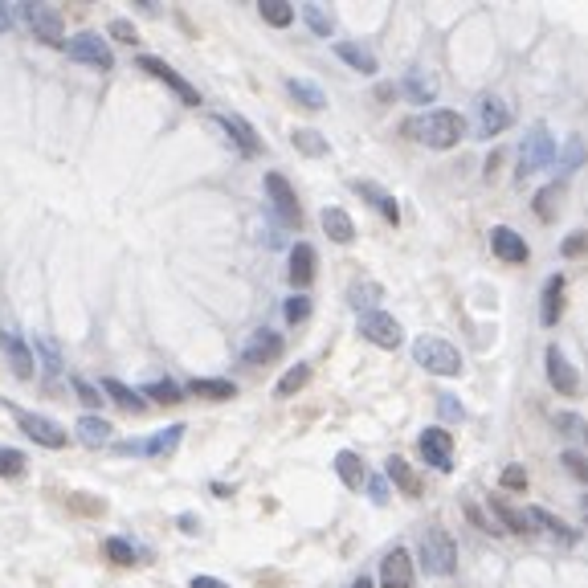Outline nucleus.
<instances>
[{
    "label": "nucleus",
    "mask_w": 588,
    "mask_h": 588,
    "mask_svg": "<svg viewBox=\"0 0 588 588\" xmlns=\"http://www.w3.org/2000/svg\"><path fill=\"white\" fill-rule=\"evenodd\" d=\"M401 131H405L409 139H417V144L445 152V147H454V144H462V139H466V119H462L458 111L437 107V111H425V115L405 119V127H401Z\"/></svg>",
    "instance_id": "f257e3e1"
},
{
    "label": "nucleus",
    "mask_w": 588,
    "mask_h": 588,
    "mask_svg": "<svg viewBox=\"0 0 588 588\" xmlns=\"http://www.w3.org/2000/svg\"><path fill=\"white\" fill-rule=\"evenodd\" d=\"M421 568L429 576H450L458 568V543L450 540L445 528H425L421 535Z\"/></svg>",
    "instance_id": "f03ea898"
},
{
    "label": "nucleus",
    "mask_w": 588,
    "mask_h": 588,
    "mask_svg": "<svg viewBox=\"0 0 588 588\" xmlns=\"http://www.w3.org/2000/svg\"><path fill=\"white\" fill-rule=\"evenodd\" d=\"M412 359H417L425 372H433V376H462L458 347L445 344V339H437V336H421L417 344H412Z\"/></svg>",
    "instance_id": "7ed1b4c3"
},
{
    "label": "nucleus",
    "mask_w": 588,
    "mask_h": 588,
    "mask_svg": "<svg viewBox=\"0 0 588 588\" xmlns=\"http://www.w3.org/2000/svg\"><path fill=\"white\" fill-rule=\"evenodd\" d=\"M8 412H13V421L21 425V433L29 437V442L46 445V450H66L69 433L58 425V421L41 417V412H29V409H21V405H8Z\"/></svg>",
    "instance_id": "20e7f679"
},
{
    "label": "nucleus",
    "mask_w": 588,
    "mask_h": 588,
    "mask_svg": "<svg viewBox=\"0 0 588 588\" xmlns=\"http://www.w3.org/2000/svg\"><path fill=\"white\" fill-rule=\"evenodd\" d=\"M560 147H556V135H551L543 123H535L531 135L523 139V152H519V180L523 176H535L540 168H548V164H556Z\"/></svg>",
    "instance_id": "39448f33"
},
{
    "label": "nucleus",
    "mask_w": 588,
    "mask_h": 588,
    "mask_svg": "<svg viewBox=\"0 0 588 588\" xmlns=\"http://www.w3.org/2000/svg\"><path fill=\"white\" fill-rule=\"evenodd\" d=\"M66 54L74 61H82V66H94V69H115V54H111L107 37H99V33H78V37L66 41Z\"/></svg>",
    "instance_id": "423d86ee"
},
{
    "label": "nucleus",
    "mask_w": 588,
    "mask_h": 588,
    "mask_svg": "<svg viewBox=\"0 0 588 588\" xmlns=\"http://www.w3.org/2000/svg\"><path fill=\"white\" fill-rule=\"evenodd\" d=\"M359 336H364L368 344H376V347H384V352H392V347H401L405 331H401V323L392 319V315L368 311V315H359Z\"/></svg>",
    "instance_id": "0eeeda50"
},
{
    "label": "nucleus",
    "mask_w": 588,
    "mask_h": 588,
    "mask_svg": "<svg viewBox=\"0 0 588 588\" xmlns=\"http://www.w3.org/2000/svg\"><path fill=\"white\" fill-rule=\"evenodd\" d=\"M266 192H270V205H274V213L283 217V225L298 230V225H303V205H298L291 180H286L283 172H266Z\"/></svg>",
    "instance_id": "6e6552de"
},
{
    "label": "nucleus",
    "mask_w": 588,
    "mask_h": 588,
    "mask_svg": "<svg viewBox=\"0 0 588 588\" xmlns=\"http://www.w3.org/2000/svg\"><path fill=\"white\" fill-rule=\"evenodd\" d=\"M180 437H184V425H168V429H160L155 437H139V442H119L115 445V454H139V458H168L172 450L180 445Z\"/></svg>",
    "instance_id": "1a4fd4ad"
},
{
    "label": "nucleus",
    "mask_w": 588,
    "mask_h": 588,
    "mask_svg": "<svg viewBox=\"0 0 588 588\" xmlns=\"http://www.w3.org/2000/svg\"><path fill=\"white\" fill-rule=\"evenodd\" d=\"M25 25L33 29V37H41L46 46H66V25H61V13L49 5H25Z\"/></svg>",
    "instance_id": "9d476101"
},
{
    "label": "nucleus",
    "mask_w": 588,
    "mask_h": 588,
    "mask_svg": "<svg viewBox=\"0 0 588 588\" xmlns=\"http://www.w3.org/2000/svg\"><path fill=\"white\" fill-rule=\"evenodd\" d=\"M135 69H144V74H152V78H160L164 86H172V91L180 94V102L184 107H200V94H197V86H188L184 78L176 74V69L168 66L164 58H152V54H139V61H135Z\"/></svg>",
    "instance_id": "9b49d317"
},
{
    "label": "nucleus",
    "mask_w": 588,
    "mask_h": 588,
    "mask_svg": "<svg viewBox=\"0 0 588 588\" xmlns=\"http://www.w3.org/2000/svg\"><path fill=\"white\" fill-rule=\"evenodd\" d=\"M417 450H421V458H425L433 470H442V474L454 470V437H450V429H442V425L425 429V433H421V442H417Z\"/></svg>",
    "instance_id": "f8f14e48"
},
{
    "label": "nucleus",
    "mask_w": 588,
    "mask_h": 588,
    "mask_svg": "<svg viewBox=\"0 0 588 588\" xmlns=\"http://www.w3.org/2000/svg\"><path fill=\"white\" fill-rule=\"evenodd\" d=\"M283 336L278 331H270V327H262V331H253L250 339L241 344V364H253V368H262V364H274L278 356H283Z\"/></svg>",
    "instance_id": "ddd939ff"
},
{
    "label": "nucleus",
    "mask_w": 588,
    "mask_h": 588,
    "mask_svg": "<svg viewBox=\"0 0 588 588\" xmlns=\"http://www.w3.org/2000/svg\"><path fill=\"white\" fill-rule=\"evenodd\" d=\"M543 364H548V380H551V389H556L560 397H576V392H581V376H576V368L568 364V356L560 352L556 344L543 352Z\"/></svg>",
    "instance_id": "4468645a"
},
{
    "label": "nucleus",
    "mask_w": 588,
    "mask_h": 588,
    "mask_svg": "<svg viewBox=\"0 0 588 588\" xmlns=\"http://www.w3.org/2000/svg\"><path fill=\"white\" fill-rule=\"evenodd\" d=\"M490 250H495V258L507 262V266H523V262L531 258L523 233H515L511 225H495V230H490Z\"/></svg>",
    "instance_id": "2eb2a0df"
},
{
    "label": "nucleus",
    "mask_w": 588,
    "mask_h": 588,
    "mask_svg": "<svg viewBox=\"0 0 588 588\" xmlns=\"http://www.w3.org/2000/svg\"><path fill=\"white\" fill-rule=\"evenodd\" d=\"M478 127H482V135H503L507 127H511V107H507L498 94H482L478 99Z\"/></svg>",
    "instance_id": "dca6fc26"
},
{
    "label": "nucleus",
    "mask_w": 588,
    "mask_h": 588,
    "mask_svg": "<svg viewBox=\"0 0 588 588\" xmlns=\"http://www.w3.org/2000/svg\"><path fill=\"white\" fill-rule=\"evenodd\" d=\"M213 123L225 131V135L233 139L237 152H241V155H262V139H258V131H253L241 115H213Z\"/></svg>",
    "instance_id": "f3484780"
},
{
    "label": "nucleus",
    "mask_w": 588,
    "mask_h": 588,
    "mask_svg": "<svg viewBox=\"0 0 588 588\" xmlns=\"http://www.w3.org/2000/svg\"><path fill=\"white\" fill-rule=\"evenodd\" d=\"M352 192H356V197H364L368 205H372L389 225H401V205L392 200V192L380 188V184H372V180H352Z\"/></svg>",
    "instance_id": "a211bd4d"
},
{
    "label": "nucleus",
    "mask_w": 588,
    "mask_h": 588,
    "mask_svg": "<svg viewBox=\"0 0 588 588\" xmlns=\"http://www.w3.org/2000/svg\"><path fill=\"white\" fill-rule=\"evenodd\" d=\"M380 588H412V556L405 548H392L380 564Z\"/></svg>",
    "instance_id": "6ab92c4d"
},
{
    "label": "nucleus",
    "mask_w": 588,
    "mask_h": 588,
    "mask_svg": "<svg viewBox=\"0 0 588 588\" xmlns=\"http://www.w3.org/2000/svg\"><path fill=\"white\" fill-rule=\"evenodd\" d=\"M560 315H564V274H551L540 294V323L543 327H556Z\"/></svg>",
    "instance_id": "aec40b11"
},
{
    "label": "nucleus",
    "mask_w": 588,
    "mask_h": 588,
    "mask_svg": "<svg viewBox=\"0 0 588 588\" xmlns=\"http://www.w3.org/2000/svg\"><path fill=\"white\" fill-rule=\"evenodd\" d=\"M0 347H5V359L13 364V372L21 376V380H29L33 376V356H29V347H25V339L16 336L13 327H5L0 331Z\"/></svg>",
    "instance_id": "412c9836"
},
{
    "label": "nucleus",
    "mask_w": 588,
    "mask_h": 588,
    "mask_svg": "<svg viewBox=\"0 0 588 588\" xmlns=\"http://www.w3.org/2000/svg\"><path fill=\"white\" fill-rule=\"evenodd\" d=\"M315 278V245L306 241H294L291 250V286H298V291H306Z\"/></svg>",
    "instance_id": "4be33fe9"
},
{
    "label": "nucleus",
    "mask_w": 588,
    "mask_h": 588,
    "mask_svg": "<svg viewBox=\"0 0 588 588\" xmlns=\"http://www.w3.org/2000/svg\"><path fill=\"white\" fill-rule=\"evenodd\" d=\"M523 519H528V523H540L543 531H548V535H556V540H560V543H568V548H572V543L581 540V535H576L572 528H568L564 519H556V515H551V511H543V507H531V511H523Z\"/></svg>",
    "instance_id": "5701e85b"
},
{
    "label": "nucleus",
    "mask_w": 588,
    "mask_h": 588,
    "mask_svg": "<svg viewBox=\"0 0 588 588\" xmlns=\"http://www.w3.org/2000/svg\"><path fill=\"white\" fill-rule=\"evenodd\" d=\"M74 429H78V442H82L86 450H102V445L111 442V425L102 417H94V412H86Z\"/></svg>",
    "instance_id": "b1692460"
},
{
    "label": "nucleus",
    "mask_w": 588,
    "mask_h": 588,
    "mask_svg": "<svg viewBox=\"0 0 588 588\" xmlns=\"http://www.w3.org/2000/svg\"><path fill=\"white\" fill-rule=\"evenodd\" d=\"M336 58L347 61L359 74H376V54L368 46H359V41H336Z\"/></svg>",
    "instance_id": "393cba45"
},
{
    "label": "nucleus",
    "mask_w": 588,
    "mask_h": 588,
    "mask_svg": "<svg viewBox=\"0 0 588 588\" xmlns=\"http://www.w3.org/2000/svg\"><path fill=\"white\" fill-rule=\"evenodd\" d=\"M286 94H291L298 107H306V111H323V107H327V94H323L315 82H306V78H286Z\"/></svg>",
    "instance_id": "a878e982"
},
{
    "label": "nucleus",
    "mask_w": 588,
    "mask_h": 588,
    "mask_svg": "<svg viewBox=\"0 0 588 588\" xmlns=\"http://www.w3.org/2000/svg\"><path fill=\"white\" fill-rule=\"evenodd\" d=\"M384 474H389V478L397 482V486L405 490L409 498H417V495H421V478H417V474H412V466H409L405 458H401V454H392V458L384 462Z\"/></svg>",
    "instance_id": "bb28decb"
},
{
    "label": "nucleus",
    "mask_w": 588,
    "mask_h": 588,
    "mask_svg": "<svg viewBox=\"0 0 588 588\" xmlns=\"http://www.w3.org/2000/svg\"><path fill=\"white\" fill-rule=\"evenodd\" d=\"M192 397H205V401H233L237 397V384L233 380H213V376H200V380H188Z\"/></svg>",
    "instance_id": "cd10ccee"
},
{
    "label": "nucleus",
    "mask_w": 588,
    "mask_h": 588,
    "mask_svg": "<svg viewBox=\"0 0 588 588\" xmlns=\"http://www.w3.org/2000/svg\"><path fill=\"white\" fill-rule=\"evenodd\" d=\"M323 233H327L331 241L347 245L356 237V225H352V217H347L344 208H323Z\"/></svg>",
    "instance_id": "c85d7f7f"
},
{
    "label": "nucleus",
    "mask_w": 588,
    "mask_h": 588,
    "mask_svg": "<svg viewBox=\"0 0 588 588\" xmlns=\"http://www.w3.org/2000/svg\"><path fill=\"white\" fill-rule=\"evenodd\" d=\"M401 91H405L412 102H433L437 99V82L429 74H421V69H409L405 82H401Z\"/></svg>",
    "instance_id": "c756f323"
},
{
    "label": "nucleus",
    "mask_w": 588,
    "mask_h": 588,
    "mask_svg": "<svg viewBox=\"0 0 588 588\" xmlns=\"http://www.w3.org/2000/svg\"><path fill=\"white\" fill-rule=\"evenodd\" d=\"M336 474L344 478V486H352V490H359V482L368 478L364 462H359V454H352V450H339L336 454Z\"/></svg>",
    "instance_id": "7c9ffc66"
},
{
    "label": "nucleus",
    "mask_w": 588,
    "mask_h": 588,
    "mask_svg": "<svg viewBox=\"0 0 588 588\" xmlns=\"http://www.w3.org/2000/svg\"><path fill=\"white\" fill-rule=\"evenodd\" d=\"M102 556L115 560V564H123V568H131V564H147V551H135L127 540H119V535H111V540L102 543Z\"/></svg>",
    "instance_id": "2f4dec72"
},
{
    "label": "nucleus",
    "mask_w": 588,
    "mask_h": 588,
    "mask_svg": "<svg viewBox=\"0 0 588 588\" xmlns=\"http://www.w3.org/2000/svg\"><path fill=\"white\" fill-rule=\"evenodd\" d=\"M291 144H294L303 155H311V160H319V155H327V152H331L327 139H323L315 127H294V131H291Z\"/></svg>",
    "instance_id": "473e14b6"
},
{
    "label": "nucleus",
    "mask_w": 588,
    "mask_h": 588,
    "mask_svg": "<svg viewBox=\"0 0 588 588\" xmlns=\"http://www.w3.org/2000/svg\"><path fill=\"white\" fill-rule=\"evenodd\" d=\"M102 397H111L123 412H144V409H147V401L139 397V392H131L127 384H119V380H107V384H102Z\"/></svg>",
    "instance_id": "72a5a7b5"
},
{
    "label": "nucleus",
    "mask_w": 588,
    "mask_h": 588,
    "mask_svg": "<svg viewBox=\"0 0 588 588\" xmlns=\"http://www.w3.org/2000/svg\"><path fill=\"white\" fill-rule=\"evenodd\" d=\"M262 21L274 25V29H286L294 21V5H286V0H262Z\"/></svg>",
    "instance_id": "f704fd0d"
},
{
    "label": "nucleus",
    "mask_w": 588,
    "mask_h": 588,
    "mask_svg": "<svg viewBox=\"0 0 588 588\" xmlns=\"http://www.w3.org/2000/svg\"><path fill=\"white\" fill-rule=\"evenodd\" d=\"M303 21L315 29V37H331V33H336V16L319 5H303Z\"/></svg>",
    "instance_id": "c9c22d12"
},
{
    "label": "nucleus",
    "mask_w": 588,
    "mask_h": 588,
    "mask_svg": "<svg viewBox=\"0 0 588 588\" xmlns=\"http://www.w3.org/2000/svg\"><path fill=\"white\" fill-rule=\"evenodd\" d=\"M33 344H37V356H41V368H46V376L54 380V376L61 372V352H58V344L46 336V331H41V336L33 339Z\"/></svg>",
    "instance_id": "e433bc0d"
},
{
    "label": "nucleus",
    "mask_w": 588,
    "mask_h": 588,
    "mask_svg": "<svg viewBox=\"0 0 588 588\" xmlns=\"http://www.w3.org/2000/svg\"><path fill=\"white\" fill-rule=\"evenodd\" d=\"M144 397H152L155 405H176V401H184V389L176 380H152L144 389Z\"/></svg>",
    "instance_id": "4c0bfd02"
},
{
    "label": "nucleus",
    "mask_w": 588,
    "mask_h": 588,
    "mask_svg": "<svg viewBox=\"0 0 588 588\" xmlns=\"http://www.w3.org/2000/svg\"><path fill=\"white\" fill-rule=\"evenodd\" d=\"M380 294H384V291H380L376 283H356L352 291H347V303H352L356 311H364V315H368L376 303H380Z\"/></svg>",
    "instance_id": "58836bf2"
},
{
    "label": "nucleus",
    "mask_w": 588,
    "mask_h": 588,
    "mask_svg": "<svg viewBox=\"0 0 588 588\" xmlns=\"http://www.w3.org/2000/svg\"><path fill=\"white\" fill-rule=\"evenodd\" d=\"M306 380H311V368H306V364H294V368H291V372H286V376H283V380H278V384H274V392H278V397H294V392H298V389H303V384H306Z\"/></svg>",
    "instance_id": "ea45409f"
},
{
    "label": "nucleus",
    "mask_w": 588,
    "mask_h": 588,
    "mask_svg": "<svg viewBox=\"0 0 588 588\" xmlns=\"http://www.w3.org/2000/svg\"><path fill=\"white\" fill-rule=\"evenodd\" d=\"M560 208V184H548V188H540V197H535V217L540 221H551Z\"/></svg>",
    "instance_id": "a19ab883"
},
{
    "label": "nucleus",
    "mask_w": 588,
    "mask_h": 588,
    "mask_svg": "<svg viewBox=\"0 0 588 588\" xmlns=\"http://www.w3.org/2000/svg\"><path fill=\"white\" fill-rule=\"evenodd\" d=\"M25 454L21 450H8V445H0V478H21L25 474Z\"/></svg>",
    "instance_id": "79ce46f5"
},
{
    "label": "nucleus",
    "mask_w": 588,
    "mask_h": 588,
    "mask_svg": "<svg viewBox=\"0 0 588 588\" xmlns=\"http://www.w3.org/2000/svg\"><path fill=\"white\" fill-rule=\"evenodd\" d=\"M581 160H584V144H581V139H568V147H564V160H560V180H564V176H572V172L581 168Z\"/></svg>",
    "instance_id": "37998d69"
},
{
    "label": "nucleus",
    "mask_w": 588,
    "mask_h": 588,
    "mask_svg": "<svg viewBox=\"0 0 588 588\" xmlns=\"http://www.w3.org/2000/svg\"><path fill=\"white\" fill-rule=\"evenodd\" d=\"M490 507H495V515H498V519H503L511 531H519V535H523V531H531V528H528V519H523L519 511H511V507H507L503 498H490Z\"/></svg>",
    "instance_id": "c03bdc74"
},
{
    "label": "nucleus",
    "mask_w": 588,
    "mask_h": 588,
    "mask_svg": "<svg viewBox=\"0 0 588 588\" xmlns=\"http://www.w3.org/2000/svg\"><path fill=\"white\" fill-rule=\"evenodd\" d=\"M556 425L564 429V433L581 437V442L588 445V421H584V417H576V412H556Z\"/></svg>",
    "instance_id": "a18cd8bd"
},
{
    "label": "nucleus",
    "mask_w": 588,
    "mask_h": 588,
    "mask_svg": "<svg viewBox=\"0 0 588 588\" xmlns=\"http://www.w3.org/2000/svg\"><path fill=\"white\" fill-rule=\"evenodd\" d=\"M74 392H78V401H82V405H86V409H99V405H102V401H107V397H102V392H99V389H94V384H91V380H82V376H74Z\"/></svg>",
    "instance_id": "49530a36"
},
{
    "label": "nucleus",
    "mask_w": 588,
    "mask_h": 588,
    "mask_svg": "<svg viewBox=\"0 0 588 588\" xmlns=\"http://www.w3.org/2000/svg\"><path fill=\"white\" fill-rule=\"evenodd\" d=\"M311 315V298L306 294H291L286 298V323H303Z\"/></svg>",
    "instance_id": "de8ad7c7"
},
{
    "label": "nucleus",
    "mask_w": 588,
    "mask_h": 588,
    "mask_svg": "<svg viewBox=\"0 0 588 588\" xmlns=\"http://www.w3.org/2000/svg\"><path fill=\"white\" fill-rule=\"evenodd\" d=\"M560 462H564V470H568V474H576V478H581V482H588V458H584V454L568 450Z\"/></svg>",
    "instance_id": "09e8293b"
},
{
    "label": "nucleus",
    "mask_w": 588,
    "mask_h": 588,
    "mask_svg": "<svg viewBox=\"0 0 588 588\" xmlns=\"http://www.w3.org/2000/svg\"><path fill=\"white\" fill-rule=\"evenodd\" d=\"M503 486L507 490H528V470H523V466H507L503 470Z\"/></svg>",
    "instance_id": "8fccbe9b"
},
{
    "label": "nucleus",
    "mask_w": 588,
    "mask_h": 588,
    "mask_svg": "<svg viewBox=\"0 0 588 588\" xmlns=\"http://www.w3.org/2000/svg\"><path fill=\"white\" fill-rule=\"evenodd\" d=\"M111 33H115V37L123 41V46H135V41H139L135 25H131V21H123V16H119V21H111Z\"/></svg>",
    "instance_id": "3c124183"
},
{
    "label": "nucleus",
    "mask_w": 588,
    "mask_h": 588,
    "mask_svg": "<svg viewBox=\"0 0 588 588\" xmlns=\"http://www.w3.org/2000/svg\"><path fill=\"white\" fill-rule=\"evenodd\" d=\"M437 405H442V417H445V421H462V417H466V409H462L458 401L450 397V392H442V397H437Z\"/></svg>",
    "instance_id": "603ef678"
},
{
    "label": "nucleus",
    "mask_w": 588,
    "mask_h": 588,
    "mask_svg": "<svg viewBox=\"0 0 588 588\" xmlns=\"http://www.w3.org/2000/svg\"><path fill=\"white\" fill-rule=\"evenodd\" d=\"M69 511H82V515H102V503H99V498L74 495V498H69Z\"/></svg>",
    "instance_id": "864d4df0"
},
{
    "label": "nucleus",
    "mask_w": 588,
    "mask_h": 588,
    "mask_svg": "<svg viewBox=\"0 0 588 588\" xmlns=\"http://www.w3.org/2000/svg\"><path fill=\"white\" fill-rule=\"evenodd\" d=\"M368 495H372L376 507H384V503H389V482H384V478H368Z\"/></svg>",
    "instance_id": "5fc2aeb1"
},
{
    "label": "nucleus",
    "mask_w": 588,
    "mask_h": 588,
    "mask_svg": "<svg viewBox=\"0 0 588 588\" xmlns=\"http://www.w3.org/2000/svg\"><path fill=\"white\" fill-rule=\"evenodd\" d=\"M560 250H564V258H576V253H584V250H588V233H572L564 245H560Z\"/></svg>",
    "instance_id": "6e6d98bb"
},
{
    "label": "nucleus",
    "mask_w": 588,
    "mask_h": 588,
    "mask_svg": "<svg viewBox=\"0 0 588 588\" xmlns=\"http://www.w3.org/2000/svg\"><path fill=\"white\" fill-rule=\"evenodd\" d=\"M188 588H230V584L217 581V576H197V581H192Z\"/></svg>",
    "instance_id": "4d7b16f0"
},
{
    "label": "nucleus",
    "mask_w": 588,
    "mask_h": 588,
    "mask_svg": "<svg viewBox=\"0 0 588 588\" xmlns=\"http://www.w3.org/2000/svg\"><path fill=\"white\" fill-rule=\"evenodd\" d=\"M180 531H188V535H197V531H200V523H197V515H180Z\"/></svg>",
    "instance_id": "13d9d810"
},
{
    "label": "nucleus",
    "mask_w": 588,
    "mask_h": 588,
    "mask_svg": "<svg viewBox=\"0 0 588 588\" xmlns=\"http://www.w3.org/2000/svg\"><path fill=\"white\" fill-rule=\"evenodd\" d=\"M352 588H372V581H368V576H356Z\"/></svg>",
    "instance_id": "bf43d9fd"
},
{
    "label": "nucleus",
    "mask_w": 588,
    "mask_h": 588,
    "mask_svg": "<svg viewBox=\"0 0 588 588\" xmlns=\"http://www.w3.org/2000/svg\"><path fill=\"white\" fill-rule=\"evenodd\" d=\"M581 515H584V523H588V498H584V503H581Z\"/></svg>",
    "instance_id": "052dcab7"
}]
</instances>
